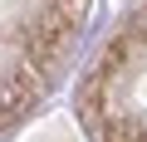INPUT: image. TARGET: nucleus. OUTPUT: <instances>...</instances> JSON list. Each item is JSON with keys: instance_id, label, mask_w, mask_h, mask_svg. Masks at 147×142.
<instances>
[{"instance_id": "1", "label": "nucleus", "mask_w": 147, "mask_h": 142, "mask_svg": "<svg viewBox=\"0 0 147 142\" xmlns=\"http://www.w3.org/2000/svg\"><path fill=\"white\" fill-rule=\"evenodd\" d=\"M84 20L88 0H0V127L59 83Z\"/></svg>"}, {"instance_id": "2", "label": "nucleus", "mask_w": 147, "mask_h": 142, "mask_svg": "<svg viewBox=\"0 0 147 142\" xmlns=\"http://www.w3.org/2000/svg\"><path fill=\"white\" fill-rule=\"evenodd\" d=\"M93 142H147V0H132L79 83Z\"/></svg>"}]
</instances>
